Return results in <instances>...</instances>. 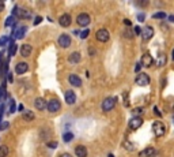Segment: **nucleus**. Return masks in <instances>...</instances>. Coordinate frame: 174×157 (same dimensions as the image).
I'll list each match as a JSON object with an SVG mask.
<instances>
[{
	"label": "nucleus",
	"instance_id": "50",
	"mask_svg": "<svg viewBox=\"0 0 174 157\" xmlns=\"http://www.w3.org/2000/svg\"><path fill=\"white\" fill-rule=\"evenodd\" d=\"M3 109H4L3 105H0V119H2V116H3Z\"/></svg>",
	"mask_w": 174,
	"mask_h": 157
},
{
	"label": "nucleus",
	"instance_id": "10",
	"mask_svg": "<svg viewBox=\"0 0 174 157\" xmlns=\"http://www.w3.org/2000/svg\"><path fill=\"white\" fill-rule=\"evenodd\" d=\"M140 63L143 67H151L152 64H154V59H152V56L150 55V53H144V55L141 56Z\"/></svg>",
	"mask_w": 174,
	"mask_h": 157
},
{
	"label": "nucleus",
	"instance_id": "40",
	"mask_svg": "<svg viewBox=\"0 0 174 157\" xmlns=\"http://www.w3.org/2000/svg\"><path fill=\"white\" fill-rule=\"evenodd\" d=\"M124 104H125V107L129 105V101H128V93H124Z\"/></svg>",
	"mask_w": 174,
	"mask_h": 157
},
{
	"label": "nucleus",
	"instance_id": "13",
	"mask_svg": "<svg viewBox=\"0 0 174 157\" xmlns=\"http://www.w3.org/2000/svg\"><path fill=\"white\" fill-rule=\"evenodd\" d=\"M27 70H29V64L24 63V62H19V63L15 66V72H16V74H19V75L27 72Z\"/></svg>",
	"mask_w": 174,
	"mask_h": 157
},
{
	"label": "nucleus",
	"instance_id": "16",
	"mask_svg": "<svg viewBox=\"0 0 174 157\" xmlns=\"http://www.w3.org/2000/svg\"><path fill=\"white\" fill-rule=\"evenodd\" d=\"M64 97H65V102H67V104H69V105L75 104V101H76V94L73 93L72 90H67V92H65Z\"/></svg>",
	"mask_w": 174,
	"mask_h": 157
},
{
	"label": "nucleus",
	"instance_id": "46",
	"mask_svg": "<svg viewBox=\"0 0 174 157\" xmlns=\"http://www.w3.org/2000/svg\"><path fill=\"white\" fill-rule=\"evenodd\" d=\"M18 111H21V112H24V107H23V104H19V105H18Z\"/></svg>",
	"mask_w": 174,
	"mask_h": 157
},
{
	"label": "nucleus",
	"instance_id": "19",
	"mask_svg": "<svg viewBox=\"0 0 174 157\" xmlns=\"http://www.w3.org/2000/svg\"><path fill=\"white\" fill-rule=\"evenodd\" d=\"M75 153H76V156L78 157H87V148L86 146H83V145H79V146H76L75 148Z\"/></svg>",
	"mask_w": 174,
	"mask_h": 157
},
{
	"label": "nucleus",
	"instance_id": "5",
	"mask_svg": "<svg viewBox=\"0 0 174 157\" xmlns=\"http://www.w3.org/2000/svg\"><path fill=\"white\" fill-rule=\"evenodd\" d=\"M60 108H61V104H60V101L57 99H50L48 101V111L50 113H56L60 111Z\"/></svg>",
	"mask_w": 174,
	"mask_h": 157
},
{
	"label": "nucleus",
	"instance_id": "3",
	"mask_svg": "<svg viewBox=\"0 0 174 157\" xmlns=\"http://www.w3.org/2000/svg\"><path fill=\"white\" fill-rule=\"evenodd\" d=\"M116 102H117V97H106L102 102V111L103 112L111 111L114 108V105H116Z\"/></svg>",
	"mask_w": 174,
	"mask_h": 157
},
{
	"label": "nucleus",
	"instance_id": "6",
	"mask_svg": "<svg viewBox=\"0 0 174 157\" xmlns=\"http://www.w3.org/2000/svg\"><path fill=\"white\" fill-rule=\"evenodd\" d=\"M76 22H78L79 26H82V28H86V26L90 23V15L86 14V12H82V14L78 15V18H76Z\"/></svg>",
	"mask_w": 174,
	"mask_h": 157
},
{
	"label": "nucleus",
	"instance_id": "14",
	"mask_svg": "<svg viewBox=\"0 0 174 157\" xmlns=\"http://www.w3.org/2000/svg\"><path fill=\"white\" fill-rule=\"evenodd\" d=\"M34 107H35V109H38V111H44L45 108H48V102L44 99H41V97H37L34 101Z\"/></svg>",
	"mask_w": 174,
	"mask_h": 157
},
{
	"label": "nucleus",
	"instance_id": "12",
	"mask_svg": "<svg viewBox=\"0 0 174 157\" xmlns=\"http://www.w3.org/2000/svg\"><path fill=\"white\" fill-rule=\"evenodd\" d=\"M152 36H154V29H152V26H146V28L143 29V33H141L143 40L144 41H148L150 38H152Z\"/></svg>",
	"mask_w": 174,
	"mask_h": 157
},
{
	"label": "nucleus",
	"instance_id": "36",
	"mask_svg": "<svg viewBox=\"0 0 174 157\" xmlns=\"http://www.w3.org/2000/svg\"><path fill=\"white\" fill-rule=\"evenodd\" d=\"M7 41H8V38L5 36H3V37H0V47H4L5 44H7Z\"/></svg>",
	"mask_w": 174,
	"mask_h": 157
},
{
	"label": "nucleus",
	"instance_id": "35",
	"mask_svg": "<svg viewBox=\"0 0 174 157\" xmlns=\"http://www.w3.org/2000/svg\"><path fill=\"white\" fill-rule=\"evenodd\" d=\"M141 33H143V30L140 29V26H136V28L133 29V34H136V36H140Z\"/></svg>",
	"mask_w": 174,
	"mask_h": 157
},
{
	"label": "nucleus",
	"instance_id": "31",
	"mask_svg": "<svg viewBox=\"0 0 174 157\" xmlns=\"http://www.w3.org/2000/svg\"><path fill=\"white\" fill-rule=\"evenodd\" d=\"M46 146L50 149H56L57 148V142L56 141H49V142H46Z\"/></svg>",
	"mask_w": 174,
	"mask_h": 157
},
{
	"label": "nucleus",
	"instance_id": "8",
	"mask_svg": "<svg viewBox=\"0 0 174 157\" xmlns=\"http://www.w3.org/2000/svg\"><path fill=\"white\" fill-rule=\"evenodd\" d=\"M141 124H143V119H141L140 116H133V118L129 120V129L130 130H137V129L141 127Z\"/></svg>",
	"mask_w": 174,
	"mask_h": 157
},
{
	"label": "nucleus",
	"instance_id": "45",
	"mask_svg": "<svg viewBox=\"0 0 174 157\" xmlns=\"http://www.w3.org/2000/svg\"><path fill=\"white\" fill-rule=\"evenodd\" d=\"M137 19L140 21V22H143V21H144V14H139L137 15Z\"/></svg>",
	"mask_w": 174,
	"mask_h": 157
},
{
	"label": "nucleus",
	"instance_id": "25",
	"mask_svg": "<svg viewBox=\"0 0 174 157\" xmlns=\"http://www.w3.org/2000/svg\"><path fill=\"white\" fill-rule=\"evenodd\" d=\"M7 99V92H5V85L3 83L2 86H0V101H4V100Z\"/></svg>",
	"mask_w": 174,
	"mask_h": 157
},
{
	"label": "nucleus",
	"instance_id": "22",
	"mask_svg": "<svg viewBox=\"0 0 174 157\" xmlns=\"http://www.w3.org/2000/svg\"><path fill=\"white\" fill-rule=\"evenodd\" d=\"M23 118H24V120H27V122H31V120H34V113L31 112V111H24L23 112Z\"/></svg>",
	"mask_w": 174,
	"mask_h": 157
},
{
	"label": "nucleus",
	"instance_id": "32",
	"mask_svg": "<svg viewBox=\"0 0 174 157\" xmlns=\"http://www.w3.org/2000/svg\"><path fill=\"white\" fill-rule=\"evenodd\" d=\"M89 34H90V30H89V29H86V30L80 32V38H82V40L87 38V37H89Z\"/></svg>",
	"mask_w": 174,
	"mask_h": 157
},
{
	"label": "nucleus",
	"instance_id": "17",
	"mask_svg": "<svg viewBox=\"0 0 174 157\" xmlns=\"http://www.w3.org/2000/svg\"><path fill=\"white\" fill-rule=\"evenodd\" d=\"M31 52H33V48L30 44H23L21 47V55L23 56V58H29V56L31 55Z\"/></svg>",
	"mask_w": 174,
	"mask_h": 157
},
{
	"label": "nucleus",
	"instance_id": "47",
	"mask_svg": "<svg viewBox=\"0 0 174 157\" xmlns=\"http://www.w3.org/2000/svg\"><path fill=\"white\" fill-rule=\"evenodd\" d=\"M124 23H125L127 26H130V23H132V22H130L129 19H124Z\"/></svg>",
	"mask_w": 174,
	"mask_h": 157
},
{
	"label": "nucleus",
	"instance_id": "2",
	"mask_svg": "<svg viewBox=\"0 0 174 157\" xmlns=\"http://www.w3.org/2000/svg\"><path fill=\"white\" fill-rule=\"evenodd\" d=\"M152 131H154V134L156 137H163L166 132V127L160 120H156L152 123Z\"/></svg>",
	"mask_w": 174,
	"mask_h": 157
},
{
	"label": "nucleus",
	"instance_id": "15",
	"mask_svg": "<svg viewBox=\"0 0 174 157\" xmlns=\"http://www.w3.org/2000/svg\"><path fill=\"white\" fill-rule=\"evenodd\" d=\"M68 82L72 86H75V88H80L82 86V79L76 74H71L69 77H68Z\"/></svg>",
	"mask_w": 174,
	"mask_h": 157
},
{
	"label": "nucleus",
	"instance_id": "24",
	"mask_svg": "<svg viewBox=\"0 0 174 157\" xmlns=\"http://www.w3.org/2000/svg\"><path fill=\"white\" fill-rule=\"evenodd\" d=\"M166 60H167V58H166V55L165 53H160L159 55V59H158V66L159 67H163V66H166Z\"/></svg>",
	"mask_w": 174,
	"mask_h": 157
},
{
	"label": "nucleus",
	"instance_id": "28",
	"mask_svg": "<svg viewBox=\"0 0 174 157\" xmlns=\"http://www.w3.org/2000/svg\"><path fill=\"white\" fill-rule=\"evenodd\" d=\"M166 17H167V15H166L165 12H162V11H159V12H155V14L152 15V18H154V19H165Z\"/></svg>",
	"mask_w": 174,
	"mask_h": 157
},
{
	"label": "nucleus",
	"instance_id": "11",
	"mask_svg": "<svg viewBox=\"0 0 174 157\" xmlns=\"http://www.w3.org/2000/svg\"><path fill=\"white\" fill-rule=\"evenodd\" d=\"M59 23L63 26V28H68V26L72 23V19H71L69 14H63L61 17L59 18Z\"/></svg>",
	"mask_w": 174,
	"mask_h": 157
},
{
	"label": "nucleus",
	"instance_id": "7",
	"mask_svg": "<svg viewBox=\"0 0 174 157\" xmlns=\"http://www.w3.org/2000/svg\"><path fill=\"white\" fill-rule=\"evenodd\" d=\"M95 37H97L98 41L106 42V41H109V38H110V34H109V32L106 30V29H99V30L97 32V34H95Z\"/></svg>",
	"mask_w": 174,
	"mask_h": 157
},
{
	"label": "nucleus",
	"instance_id": "38",
	"mask_svg": "<svg viewBox=\"0 0 174 157\" xmlns=\"http://www.w3.org/2000/svg\"><path fill=\"white\" fill-rule=\"evenodd\" d=\"M141 112H143V109H141V108H136V109L133 111V116H139Z\"/></svg>",
	"mask_w": 174,
	"mask_h": 157
},
{
	"label": "nucleus",
	"instance_id": "42",
	"mask_svg": "<svg viewBox=\"0 0 174 157\" xmlns=\"http://www.w3.org/2000/svg\"><path fill=\"white\" fill-rule=\"evenodd\" d=\"M41 21H42V18H41V17H37V18L34 19V25H40Z\"/></svg>",
	"mask_w": 174,
	"mask_h": 157
},
{
	"label": "nucleus",
	"instance_id": "49",
	"mask_svg": "<svg viewBox=\"0 0 174 157\" xmlns=\"http://www.w3.org/2000/svg\"><path fill=\"white\" fill-rule=\"evenodd\" d=\"M60 157H72V156H71L69 153H63L61 156H60Z\"/></svg>",
	"mask_w": 174,
	"mask_h": 157
},
{
	"label": "nucleus",
	"instance_id": "18",
	"mask_svg": "<svg viewBox=\"0 0 174 157\" xmlns=\"http://www.w3.org/2000/svg\"><path fill=\"white\" fill-rule=\"evenodd\" d=\"M155 154H156V150H155L154 148H151V146H150V148H147V149H144V150H141L139 156H140V157H154Z\"/></svg>",
	"mask_w": 174,
	"mask_h": 157
},
{
	"label": "nucleus",
	"instance_id": "29",
	"mask_svg": "<svg viewBox=\"0 0 174 157\" xmlns=\"http://www.w3.org/2000/svg\"><path fill=\"white\" fill-rule=\"evenodd\" d=\"M15 52H16V44H15V42H11V47H10V49H8V55L14 56V55H15Z\"/></svg>",
	"mask_w": 174,
	"mask_h": 157
},
{
	"label": "nucleus",
	"instance_id": "27",
	"mask_svg": "<svg viewBox=\"0 0 174 157\" xmlns=\"http://www.w3.org/2000/svg\"><path fill=\"white\" fill-rule=\"evenodd\" d=\"M63 139H64V142H71V141L73 139V134L69 131H67L64 135H63Z\"/></svg>",
	"mask_w": 174,
	"mask_h": 157
},
{
	"label": "nucleus",
	"instance_id": "55",
	"mask_svg": "<svg viewBox=\"0 0 174 157\" xmlns=\"http://www.w3.org/2000/svg\"><path fill=\"white\" fill-rule=\"evenodd\" d=\"M171 58H173V59H174V51H173V55H171Z\"/></svg>",
	"mask_w": 174,
	"mask_h": 157
},
{
	"label": "nucleus",
	"instance_id": "23",
	"mask_svg": "<svg viewBox=\"0 0 174 157\" xmlns=\"http://www.w3.org/2000/svg\"><path fill=\"white\" fill-rule=\"evenodd\" d=\"M10 153V149L5 145H0V157H7Z\"/></svg>",
	"mask_w": 174,
	"mask_h": 157
},
{
	"label": "nucleus",
	"instance_id": "21",
	"mask_svg": "<svg viewBox=\"0 0 174 157\" xmlns=\"http://www.w3.org/2000/svg\"><path fill=\"white\" fill-rule=\"evenodd\" d=\"M27 30L26 26H23V28H19L18 30L14 32V38H23L24 37V32Z\"/></svg>",
	"mask_w": 174,
	"mask_h": 157
},
{
	"label": "nucleus",
	"instance_id": "44",
	"mask_svg": "<svg viewBox=\"0 0 174 157\" xmlns=\"http://www.w3.org/2000/svg\"><path fill=\"white\" fill-rule=\"evenodd\" d=\"M154 113H155V115H158V116H159V118H160V116H162V113H160V112H159V109H158V108H156V107H155V108H154Z\"/></svg>",
	"mask_w": 174,
	"mask_h": 157
},
{
	"label": "nucleus",
	"instance_id": "26",
	"mask_svg": "<svg viewBox=\"0 0 174 157\" xmlns=\"http://www.w3.org/2000/svg\"><path fill=\"white\" fill-rule=\"evenodd\" d=\"M15 17L14 15H11V17H8L7 18V21H5V26L7 28H10V26H15Z\"/></svg>",
	"mask_w": 174,
	"mask_h": 157
},
{
	"label": "nucleus",
	"instance_id": "4",
	"mask_svg": "<svg viewBox=\"0 0 174 157\" xmlns=\"http://www.w3.org/2000/svg\"><path fill=\"white\" fill-rule=\"evenodd\" d=\"M150 81H151L150 79V75L144 74V72H139L135 78L136 85H139V86H147L150 83Z\"/></svg>",
	"mask_w": 174,
	"mask_h": 157
},
{
	"label": "nucleus",
	"instance_id": "9",
	"mask_svg": "<svg viewBox=\"0 0 174 157\" xmlns=\"http://www.w3.org/2000/svg\"><path fill=\"white\" fill-rule=\"evenodd\" d=\"M59 45L61 48H68L71 45V37L68 36V34H61V36L59 37Z\"/></svg>",
	"mask_w": 174,
	"mask_h": 157
},
{
	"label": "nucleus",
	"instance_id": "43",
	"mask_svg": "<svg viewBox=\"0 0 174 157\" xmlns=\"http://www.w3.org/2000/svg\"><path fill=\"white\" fill-rule=\"evenodd\" d=\"M140 67H141V63H136V66H135V71H136V72H139V71H140Z\"/></svg>",
	"mask_w": 174,
	"mask_h": 157
},
{
	"label": "nucleus",
	"instance_id": "1",
	"mask_svg": "<svg viewBox=\"0 0 174 157\" xmlns=\"http://www.w3.org/2000/svg\"><path fill=\"white\" fill-rule=\"evenodd\" d=\"M12 15L21 18V19H29V18H31V11L27 8H19V7L16 6L12 11Z\"/></svg>",
	"mask_w": 174,
	"mask_h": 157
},
{
	"label": "nucleus",
	"instance_id": "37",
	"mask_svg": "<svg viewBox=\"0 0 174 157\" xmlns=\"http://www.w3.org/2000/svg\"><path fill=\"white\" fill-rule=\"evenodd\" d=\"M136 4L140 7H147L148 6V0H144V2H136Z\"/></svg>",
	"mask_w": 174,
	"mask_h": 157
},
{
	"label": "nucleus",
	"instance_id": "48",
	"mask_svg": "<svg viewBox=\"0 0 174 157\" xmlns=\"http://www.w3.org/2000/svg\"><path fill=\"white\" fill-rule=\"evenodd\" d=\"M3 10H4V3H3V2H0V12H2Z\"/></svg>",
	"mask_w": 174,
	"mask_h": 157
},
{
	"label": "nucleus",
	"instance_id": "39",
	"mask_svg": "<svg viewBox=\"0 0 174 157\" xmlns=\"http://www.w3.org/2000/svg\"><path fill=\"white\" fill-rule=\"evenodd\" d=\"M8 126H10V124H8V122H4V123H2V124H0V131H3V130H5Z\"/></svg>",
	"mask_w": 174,
	"mask_h": 157
},
{
	"label": "nucleus",
	"instance_id": "20",
	"mask_svg": "<svg viewBox=\"0 0 174 157\" xmlns=\"http://www.w3.org/2000/svg\"><path fill=\"white\" fill-rule=\"evenodd\" d=\"M68 62L72 63V64L79 63V62H80V53H79V52H72L69 55V58H68Z\"/></svg>",
	"mask_w": 174,
	"mask_h": 157
},
{
	"label": "nucleus",
	"instance_id": "33",
	"mask_svg": "<svg viewBox=\"0 0 174 157\" xmlns=\"http://www.w3.org/2000/svg\"><path fill=\"white\" fill-rule=\"evenodd\" d=\"M133 36H135V34H133L132 32L129 30V29H127V30L124 32V37H125V38H132Z\"/></svg>",
	"mask_w": 174,
	"mask_h": 157
},
{
	"label": "nucleus",
	"instance_id": "52",
	"mask_svg": "<svg viewBox=\"0 0 174 157\" xmlns=\"http://www.w3.org/2000/svg\"><path fill=\"white\" fill-rule=\"evenodd\" d=\"M169 21H170V22H174V15H170V17H169Z\"/></svg>",
	"mask_w": 174,
	"mask_h": 157
},
{
	"label": "nucleus",
	"instance_id": "34",
	"mask_svg": "<svg viewBox=\"0 0 174 157\" xmlns=\"http://www.w3.org/2000/svg\"><path fill=\"white\" fill-rule=\"evenodd\" d=\"M16 111V107H15V101L14 100H11V102H10V112L11 113H14Z\"/></svg>",
	"mask_w": 174,
	"mask_h": 157
},
{
	"label": "nucleus",
	"instance_id": "53",
	"mask_svg": "<svg viewBox=\"0 0 174 157\" xmlns=\"http://www.w3.org/2000/svg\"><path fill=\"white\" fill-rule=\"evenodd\" d=\"M2 60H3V58H2V55H0V66H2Z\"/></svg>",
	"mask_w": 174,
	"mask_h": 157
},
{
	"label": "nucleus",
	"instance_id": "51",
	"mask_svg": "<svg viewBox=\"0 0 174 157\" xmlns=\"http://www.w3.org/2000/svg\"><path fill=\"white\" fill-rule=\"evenodd\" d=\"M72 33H73V34H75V36H80V32H79V30H73V32H72Z\"/></svg>",
	"mask_w": 174,
	"mask_h": 157
},
{
	"label": "nucleus",
	"instance_id": "54",
	"mask_svg": "<svg viewBox=\"0 0 174 157\" xmlns=\"http://www.w3.org/2000/svg\"><path fill=\"white\" fill-rule=\"evenodd\" d=\"M108 157H114V156H113V154H111V153H110V154H109V156H108Z\"/></svg>",
	"mask_w": 174,
	"mask_h": 157
},
{
	"label": "nucleus",
	"instance_id": "41",
	"mask_svg": "<svg viewBox=\"0 0 174 157\" xmlns=\"http://www.w3.org/2000/svg\"><path fill=\"white\" fill-rule=\"evenodd\" d=\"M7 81H8L10 83L14 82V78H12V74H11V72H8V74H7Z\"/></svg>",
	"mask_w": 174,
	"mask_h": 157
},
{
	"label": "nucleus",
	"instance_id": "30",
	"mask_svg": "<svg viewBox=\"0 0 174 157\" xmlns=\"http://www.w3.org/2000/svg\"><path fill=\"white\" fill-rule=\"evenodd\" d=\"M124 148L128 149V150H135V146H133L129 141H125V142H124Z\"/></svg>",
	"mask_w": 174,
	"mask_h": 157
},
{
	"label": "nucleus",
	"instance_id": "56",
	"mask_svg": "<svg viewBox=\"0 0 174 157\" xmlns=\"http://www.w3.org/2000/svg\"><path fill=\"white\" fill-rule=\"evenodd\" d=\"M173 112H174V108H173Z\"/></svg>",
	"mask_w": 174,
	"mask_h": 157
}]
</instances>
